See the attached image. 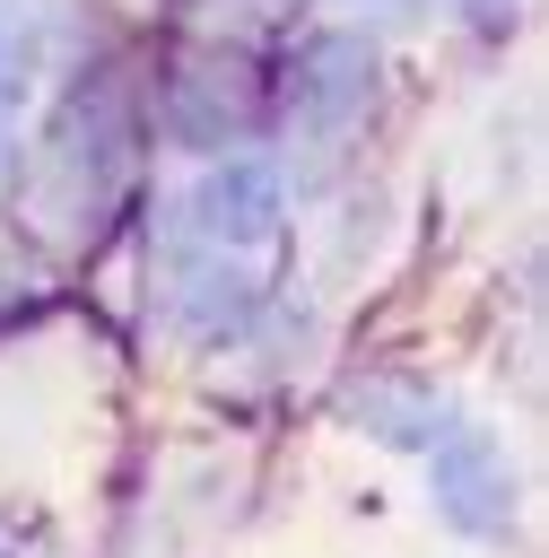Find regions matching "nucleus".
Listing matches in <instances>:
<instances>
[{
  "label": "nucleus",
  "instance_id": "f257e3e1",
  "mask_svg": "<svg viewBox=\"0 0 549 558\" xmlns=\"http://www.w3.org/2000/svg\"><path fill=\"white\" fill-rule=\"evenodd\" d=\"M200 235L227 253V244H261L270 227H279V174L261 166V157H227L209 183H200Z\"/></svg>",
  "mask_w": 549,
  "mask_h": 558
},
{
  "label": "nucleus",
  "instance_id": "7ed1b4c3",
  "mask_svg": "<svg viewBox=\"0 0 549 558\" xmlns=\"http://www.w3.org/2000/svg\"><path fill=\"white\" fill-rule=\"evenodd\" d=\"M436 488H444V514L471 523V532H497L505 523V462L488 436H453L436 453Z\"/></svg>",
  "mask_w": 549,
  "mask_h": 558
},
{
  "label": "nucleus",
  "instance_id": "20e7f679",
  "mask_svg": "<svg viewBox=\"0 0 549 558\" xmlns=\"http://www.w3.org/2000/svg\"><path fill=\"white\" fill-rule=\"evenodd\" d=\"M244 113H253V87H244V70H192V78H174V131L183 140H200V148H218L227 131H244Z\"/></svg>",
  "mask_w": 549,
  "mask_h": 558
},
{
  "label": "nucleus",
  "instance_id": "6e6552de",
  "mask_svg": "<svg viewBox=\"0 0 549 558\" xmlns=\"http://www.w3.org/2000/svg\"><path fill=\"white\" fill-rule=\"evenodd\" d=\"M471 17H497V0H471Z\"/></svg>",
  "mask_w": 549,
  "mask_h": 558
},
{
  "label": "nucleus",
  "instance_id": "423d86ee",
  "mask_svg": "<svg viewBox=\"0 0 549 558\" xmlns=\"http://www.w3.org/2000/svg\"><path fill=\"white\" fill-rule=\"evenodd\" d=\"M349 410H357L375 436H392V445H418V436L436 427V401H427V392H410V384H366Z\"/></svg>",
  "mask_w": 549,
  "mask_h": 558
},
{
  "label": "nucleus",
  "instance_id": "39448f33",
  "mask_svg": "<svg viewBox=\"0 0 549 558\" xmlns=\"http://www.w3.org/2000/svg\"><path fill=\"white\" fill-rule=\"evenodd\" d=\"M244 314H253V279L218 253V262H200L192 279H183V323L200 331V340H227V331H244Z\"/></svg>",
  "mask_w": 549,
  "mask_h": 558
},
{
  "label": "nucleus",
  "instance_id": "0eeeda50",
  "mask_svg": "<svg viewBox=\"0 0 549 558\" xmlns=\"http://www.w3.org/2000/svg\"><path fill=\"white\" fill-rule=\"evenodd\" d=\"M17 70H26V52H17V44H9V35H0V105H9V96H17V87H26V78H17Z\"/></svg>",
  "mask_w": 549,
  "mask_h": 558
},
{
  "label": "nucleus",
  "instance_id": "f03ea898",
  "mask_svg": "<svg viewBox=\"0 0 549 558\" xmlns=\"http://www.w3.org/2000/svg\"><path fill=\"white\" fill-rule=\"evenodd\" d=\"M366 87H375L366 44H349V35L305 44V61H296V113H305V122H340V113H357Z\"/></svg>",
  "mask_w": 549,
  "mask_h": 558
}]
</instances>
